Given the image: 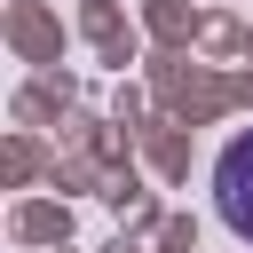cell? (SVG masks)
Instances as JSON below:
<instances>
[{"instance_id": "6da1fadb", "label": "cell", "mask_w": 253, "mask_h": 253, "mask_svg": "<svg viewBox=\"0 0 253 253\" xmlns=\"http://www.w3.org/2000/svg\"><path fill=\"white\" fill-rule=\"evenodd\" d=\"M213 206L237 237H253V134H237L221 158H213Z\"/></svg>"}]
</instances>
